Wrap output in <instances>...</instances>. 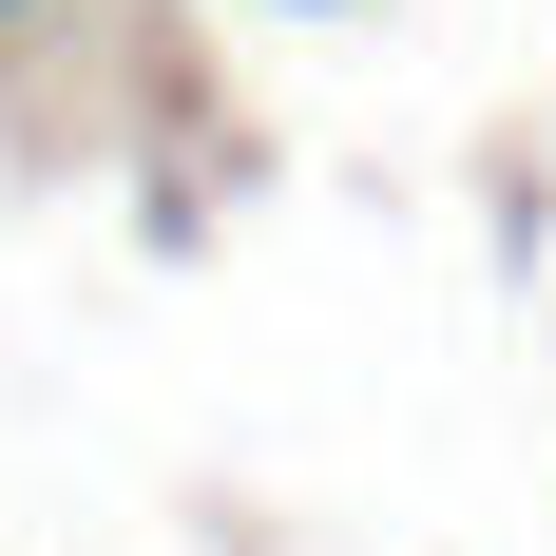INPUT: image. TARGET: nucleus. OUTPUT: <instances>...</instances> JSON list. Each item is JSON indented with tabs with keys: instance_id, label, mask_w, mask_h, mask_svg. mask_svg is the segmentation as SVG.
I'll use <instances>...</instances> for the list:
<instances>
[{
	"instance_id": "nucleus-1",
	"label": "nucleus",
	"mask_w": 556,
	"mask_h": 556,
	"mask_svg": "<svg viewBox=\"0 0 556 556\" xmlns=\"http://www.w3.org/2000/svg\"><path fill=\"white\" fill-rule=\"evenodd\" d=\"M0 20H20V0H0Z\"/></svg>"
}]
</instances>
